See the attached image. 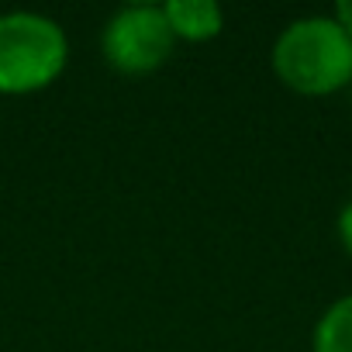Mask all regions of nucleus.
Here are the masks:
<instances>
[{
  "label": "nucleus",
  "mask_w": 352,
  "mask_h": 352,
  "mask_svg": "<svg viewBox=\"0 0 352 352\" xmlns=\"http://www.w3.org/2000/svg\"><path fill=\"white\" fill-rule=\"evenodd\" d=\"M335 228H338V242H342L345 256L352 259V201L342 204V211H338V218H335Z\"/></svg>",
  "instance_id": "obj_6"
},
{
  "label": "nucleus",
  "mask_w": 352,
  "mask_h": 352,
  "mask_svg": "<svg viewBox=\"0 0 352 352\" xmlns=\"http://www.w3.org/2000/svg\"><path fill=\"white\" fill-rule=\"evenodd\" d=\"M176 35L166 21L162 4H128L114 11L100 32L104 59L124 76L155 73L173 56Z\"/></svg>",
  "instance_id": "obj_3"
},
{
  "label": "nucleus",
  "mask_w": 352,
  "mask_h": 352,
  "mask_svg": "<svg viewBox=\"0 0 352 352\" xmlns=\"http://www.w3.org/2000/svg\"><path fill=\"white\" fill-rule=\"evenodd\" d=\"M66 32L35 11L0 14V94H35L56 83L66 69Z\"/></svg>",
  "instance_id": "obj_2"
},
{
  "label": "nucleus",
  "mask_w": 352,
  "mask_h": 352,
  "mask_svg": "<svg viewBox=\"0 0 352 352\" xmlns=\"http://www.w3.org/2000/svg\"><path fill=\"white\" fill-rule=\"evenodd\" d=\"M270 63L287 90L328 97L352 83V38L331 14H307L276 35Z\"/></svg>",
  "instance_id": "obj_1"
},
{
  "label": "nucleus",
  "mask_w": 352,
  "mask_h": 352,
  "mask_svg": "<svg viewBox=\"0 0 352 352\" xmlns=\"http://www.w3.org/2000/svg\"><path fill=\"white\" fill-rule=\"evenodd\" d=\"M162 11L173 35L184 42H211L225 28V14L211 0H169L162 4Z\"/></svg>",
  "instance_id": "obj_4"
},
{
  "label": "nucleus",
  "mask_w": 352,
  "mask_h": 352,
  "mask_svg": "<svg viewBox=\"0 0 352 352\" xmlns=\"http://www.w3.org/2000/svg\"><path fill=\"white\" fill-rule=\"evenodd\" d=\"M311 352H352V294L321 311L311 335Z\"/></svg>",
  "instance_id": "obj_5"
},
{
  "label": "nucleus",
  "mask_w": 352,
  "mask_h": 352,
  "mask_svg": "<svg viewBox=\"0 0 352 352\" xmlns=\"http://www.w3.org/2000/svg\"><path fill=\"white\" fill-rule=\"evenodd\" d=\"M331 18L345 28V35L352 38V0H338L335 4V11H331Z\"/></svg>",
  "instance_id": "obj_7"
}]
</instances>
